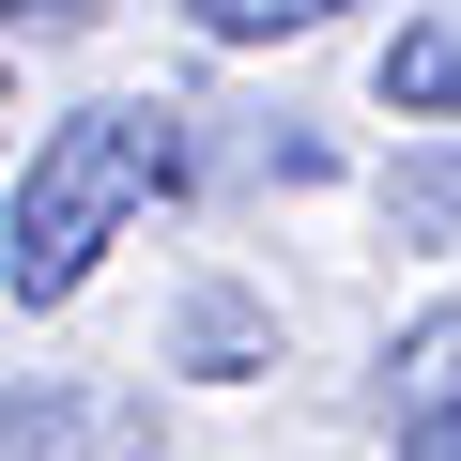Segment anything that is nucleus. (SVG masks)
Returning <instances> with one entry per match:
<instances>
[{"mask_svg":"<svg viewBox=\"0 0 461 461\" xmlns=\"http://www.w3.org/2000/svg\"><path fill=\"white\" fill-rule=\"evenodd\" d=\"M108 0H0V32H93Z\"/></svg>","mask_w":461,"mask_h":461,"instance_id":"nucleus-8","label":"nucleus"},{"mask_svg":"<svg viewBox=\"0 0 461 461\" xmlns=\"http://www.w3.org/2000/svg\"><path fill=\"white\" fill-rule=\"evenodd\" d=\"M384 230H400V247H461V123L384 169Z\"/></svg>","mask_w":461,"mask_h":461,"instance_id":"nucleus-5","label":"nucleus"},{"mask_svg":"<svg viewBox=\"0 0 461 461\" xmlns=\"http://www.w3.org/2000/svg\"><path fill=\"white\" fill-rule=\"evenodd\" d=\"M384 415H400V430H461V308L400 323V354H384Z\"/></svg>","mask_w":461,"mask_h":461,"instance_id":"nucleus-3","label":"nucleus"},{"mask_svg":"<svg viewBox=\"0 0 461 461\" xmlns=\"http://www.w3.org/2000/svg\"><path fill=\"white\" fill-rule=\"evenodd\" d=\"M384 108L400 123H461V0H430V16L384 47Z\"/></svg>","mask_w":461,"mask_h":461,"instance_id":"nucleus-4","label":"nucleus"},{"mask_svg":"<svg viewBox=\"0 0 461 461\" xmlns=\"http://www.w3.org/2000/svg\"><path fill=\"white\" fill-rule=\"evenodd\" d=\"M0 461H154V415L123 384H32L0 400Z\"/></svg>","mask_w":461,"mask_h":461,"instance_id":"nucleus-2","label":"nucleus"},{"mask_svg":"<svg viewBox=\"0 0 461 461\" xmlns=\"http://www.w3.org/2000/svg\"><path fill=\"white\" fill-rule=\"evenodd\" d=\"M185 16H200L215 47H277V32H323V16H354V0H185Z\"/></svg>","mask_w":461,"mask_h":461,"instance_id":"nucleus-6","label":"nucleus"},{"mask_svg":"<svg viewBox=\"0 0 461 461\" xmlns=\"http://www.w3.org/2000/svg\"><path fill=\"white\" fill-rule=\"evenodd\" d=\"M400 461H461V430H400Z\"/></svg>","mask_w":461,"mask_h":461,"instance_id":"nucleus-9","label":"nucleus"},{"mask_svg":"<svg viewBox=\"0 0 461 461\" xmlns=\"http://www.w3.org/2000/svg\"><path fill=\"white\" fill-rule=\"evenodd\" d=\"M185 354H200V369H247V354H262V323L230 308V293H200V308H185Z\"/></svg>","mask_w":461,"mask_h":461,"instance_id":"nucleus-7","label":"nucleus"},{"mask_svg":"<svg viewBox=\"0 0 461 461\" xmlns=\"http://www.w3.org/2000/svg\"><path fill=\"white\" fill-rule=\"evenodd\" d=\"M169 169H185V123L154 93H108V108L47 123L32 169H16V215H0V293H16V308H62L123 230L169 200Z\"/></svg>","mask_w":461,"mask_h":461,"instance_id":"nucleus-1","label":"nucleus"}]
</instances>
